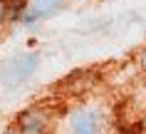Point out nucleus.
I'll return each mask as SVG.
<instances>
[{"instance_id":"nucleus-1","label":"nucleus","mask_w":146,"mask_h":134,"mask_svg":"<svg viewBox=\"0 0 146 134\" xmlns=\"http://www.w3.org/2000/svg\"><path fill=\"white\" fill-rule=\"evenodd\" d=\"M37 67H40V55H35V52L15 55L13 60H8V62L0 67V82L13 89V87L27 82V79L35 75Z\"/></svg>"},{"instance_id":"nucleus-7","label":"nucleus","mask_w":146,"mask_h":134,"mask_svg":"<svg viewBox=\"0 0 146 134\" xmlns=\"http://www.w3.org/2000/svg\"><path fill=\"white\" fill-rule=\"evenodd\" d=\"M139 127H141V129H146V117L141 119V124H139Z\"/></svg>"},{"instance_id":"nucleus-2","label":"nucleus","mask_w":146,"mask_h":134,"mask_svg":"<svg viewBox=\"0 0 146 134\" xmlns=\"http://www.w3.org/2000/svg\"><path fill=\"white\" fill-rule=\"evenodd\" d=\"M60 8H62V0H27L23 5V20L35 23V20H42V17H50Z\"/></svg>"},{"instance_id":"nucleus-6","label":"nucleus","mask_w":146,"mask_h":134,"mask_svg":"<svg viewBox=\"0 0 146 134\" xmlns=\"http://www.w3.org/2000/svg\"><path fill=\"white\" fill-rule=\"evenodd\" d=\"M139 67H141V70L146 72V50L141 52V57H139Z\"/></svg>"},{"instance_id":"nucleus-4","label":"nucleus","mask_w":146,"mask_h":134,"mask_svg":"<svg viewBox=\"0 0 146 134\" xmlns=\"http://www.w3.org/2000/svg\"><path fill=\"white\" fill-rule=\"evenodd\" d=\"M72 134H102V124L94 112H77L69 124Z\"/></svg>"},{"instance_id":"nucleus-3","label":"nucleus","mask_w":146,"mask_h":134,"mask_svg":"<svg viewBox=\"0 0 146 134\" xmlns=\"http://www.w3.org/2000/svg\"><path fill=\"white\" fill-rule=\"evenodd\" d=\"M15 124L25 134H40L47 129V114L42 109H25L23 114H17Z\"/></svg>"},{"instance_id":"nucleus-5","label":"nucleus","mask_w":146,"mask_h":134,"mask_svg":"<svg viewBox=\"0 0 146 134\" xmlns=\"http://www.w3.org/2000/svg\"><path fill=\"white\" fill-rule=\"evenodd\" d=\"M5 17H8V3L0 0V23H5Z\"/></svg>"}]
</instances>
